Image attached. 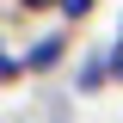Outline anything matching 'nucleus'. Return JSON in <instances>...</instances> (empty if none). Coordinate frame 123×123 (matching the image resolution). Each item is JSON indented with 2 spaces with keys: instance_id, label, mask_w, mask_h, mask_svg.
Instances as JSON below:
<instances>
[{
  "instance_id": "20e7f679",
  "label": "nucleus",
  "mask_w": 123,
  "mask_h": 123,
  "mask_svg": "<svg viewBox=\"0 0 123 123\" xmlns=\"http://www.w3.org/2000/svg\"><path fill=\"white\" fill-rule=\"evenodd\" d=\"M18 80H25V62H18L12 49H6V37H0V92H6V86H18Z\"/></svg>"
},
{
  "instance_id": "f03ea898",
  "label": "nucleus",
  "mask_w": 123,
  "mask_h": 123,
  "mask_svg": "<svg viewBox=\"0 0 123 123\" xmlns=\"http://www.w3.org/2000/svg\"><path fill=\"white\" fill-rule=\"evenodd\" d=\"M105 86H111V55H105V43H98V49H86V55L74 62V86L68 92H74V98H98Z\"/></svg>"
},
{
  "instance_id": "7ed1b4c3",
  "label": "nucleus",
  "mask_w": 123,
  "mask_h": 123,
  "mask_svg": "<svg viewBox=\"0 0 123 123\" xmlns=\"http://www.w3.org/2000/svg\"><path fill=\"white\" fill-rule=\"evenodd\" d=\"M98 6H105V0H62V6H55V18H62L68 31H74V25H86V18L98 12Z\"/></svg>"
},
{
  "instance_id": "423d86ee",
  "label": "nucleus",
  "mask_w": 123,
  "mask_h": 123,
  "mask_svg": "<svg viewBox=\"0 0 123 123\" xmlns=\"http://www.w3.org/2000/svg\"><path fill=\"white\" fill-rule=\"evenodd\" d=\"M62 0H12V12H25V18H37V12H55Z\"/></svg>"
},
{
  "instance_id": "0eeeda50",
  "label": "nucleus",
  "mask_w": 123,
  "mask_h": 123,
  "mask_svg": "<svg viewBox=\"0 0 123 123\" xmlns=\"http://www.w3.org/2000/svg\"><path fill=\"white\" fill-rule=\"evenodd\" d=\"M117 37H123V18H117Z\"/></svg>"
},
{
  "instance_id": "39448f33",
  "label": "nucleus",
  "mask_w": 123,
  "mask_h": 123,
  "mask_svg": "<svg viewBox=\"0 0 123 123\" xmlns=\"http://www.w3.org/2000/svg\"><path fill=\"white\" fill-rule=\"evenodd\" d=\"M105 55H111V86H123V37H111Z\"/></svg>"
},
{
  "instance_id": "f257e3e1",
  "label": "nucleus",
  "mask_w": 123,
  "mask_h": 123,
  "mask_svg": "<svg viewBox=\"0 0 123 123\" xmlns=\"http://www.w3.org/2000/svg\"><path fill=\"white\" fill-rule=\"evenodd\" d=\"M68 55H74V31H68V25H49V31H37V37L18 49V62H25V74H31V80L55 74Z\"/></svg>"
}]
</instances>
